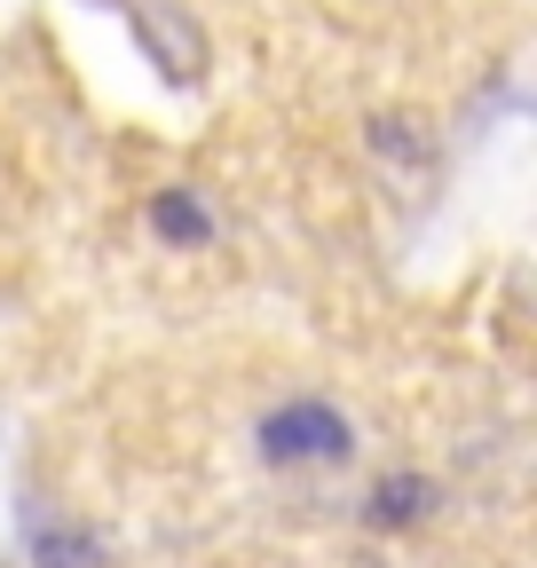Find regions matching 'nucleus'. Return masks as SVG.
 <instances>
[{
    "mask_svg": "<svg viewBox=\"0 0 537 568\" xmlns=\"http://www.w3.org/2000/svg\"><path fill=\"white\" fill-rule=\"evenodd\" d=\"M151 230H159V245H182V253H197V245H214V213H206V197H197V190H159L151 197Z\"/></svg>",
    "mask_w": 537,
    "mask_h": 568,
    "instance_id": "5",
    "label": "nucleus"
},
{
    "mask_svg": "<svg viewBox=\"0 0 537 568\" xmlns=\"http://www.w3.org/2000/svg\"><path fill=\"white\" fill-rule=\"evenodd\" d=\"M427 514H435V481H427V474H412V466L379 474V481H372V497H364V521H372V529H419Z\"/></svg>",
    "mask_w": 537,
    "mask_h": 568,
    "instance_id": "3",
    "label": "nucleus"
},
{
    "mask_svg": "<svg viewBox=\"0 0 537 568\" xmlns=\"http://www.w3.org/2000/svg\"><path fill=\"white\" fill-rule=\"evenodd\" d=\"M143 24V40H151V55L174 71V80H197V71H206V32H197L182 9H143L134 17Z\"/></svg>",
    "mask_w": 537,
    "mask_h": 568,
    "instance_id": "4",
    "label": "nucleus"
},
{
    "mask_svg": "<svg viewBox=\"0 0 537 568\" xmlns=\"http://www.w3.org/2000/svg\"><path fill=\"white\" fill-rule=\"evenodd\" d=\"M24 552H32V568H103V537L95 529H72V521H55V514H40V506H24Z\"/></svg>",
    "mask_w": 537,
    "mask_h": 568,
    "instance_id": "2",
    "label": "nucleus"
},
{
    "mask_svg": "<svg viewBox=\"0 0 537 568\" xmlns=\"http://www.w3.org/2000/svg\"><path fill=\"white\" fill-rule=\"evenodd\" d=\"M364 142H372L379 159H395V166H419V174L435 166V142H427L419 126H403V119H372V126H364Z\"/></svg>",
    "mask_w": 537,
    "mask_h": 568,
    "instance_id": "6",
    "label": "nucleus"
},
{
    "mask_svg": "<svg viewBox=\"0 0 537 568\" xmlns=\"http://www.w3.org/2000/svg\"><path fill=\"white\" fill-rule=\"evenodd\" d=\"M253 443H261L268 466H348L356 458V426L324 395H293V403H277L253 426Z\"/></svg>",
    "mask_w": 537,
    "mask_h": 568,
    "instance_id": "1",
    "label": "nucleus"
}]
</instances>
